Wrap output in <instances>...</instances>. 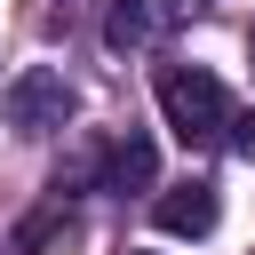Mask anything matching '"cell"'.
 I'll list each match as a JSON object with an SVG mask.
<instances>
[{
	"mask_svg": "<svg viewBox=\"0 0 255 255\" xmlns=\"http://www.w3.org/2000/svg\"><path fill=\"white\" fill-rule=\"evenodd\" d=\"M167 8H175V16H199V8H215V0H167Z\"/></svg>",
	"mask_w": 255,
	"mask_h": 255,
	"instance_id": "52a82bcc",
	"label": "cell"
},
{
	"mask_svg": "<svg viewBox=\"0 0 255 255\" xmlns=\"http://www.w3.org/2000/svg\"><path fill=\"white\" fill-rule=\"evenodd\" d=\"M151 223H159L167 239H207V231H215V183H199V175L167 183V191L151 199Z\"/></svg>",
	"mask_w": 255,
	"mask_h": 255,
	"instance_id": "3957f363",
	"label": "cell"
},
{
	"mask_svg": "<svg viewBox=\"0 0 255 255\" xmlns=\"http://www.w3.org/2000/svg\"><path fill=\"white\" fill-rule=\"evenodd\" d=\"M159 112H167L175 143H223L231 96H223V80H215V72H199V64H175V72H159Z\"/></svg>",
	"mask_w": 255,
	"mask_h": 255,
	"instance_id": "6da1fadb",
	"label": "cell"
},
{
	"mask_svg": "<svg viewBox=\"0 0 255 255\" xmlns=\"http://www.w3.org/2000/svg\"><path fill=\"white\" fill-rule=\"evenodd\" d=\"M151 175H159L151 135H120V143L104 151V191H151Z\"/></svg>",
	"mask_w": 255,
	"mask_h": 255,
	"instance_id": "277c9868",
	"label": "cell"
},
{
	"mask_svg": "<svg viewBox=\"0 0 255 255\" xmlns=\"http://www.w3.org/2000/svg\"><path fill=\"white\" fill-rule=\"evenodd\" d=\"M223 143H231L239 159H255V112H231V120H223Z\"/></svg>",
	"mask_w": 255,
	"mask_h": 255,
	"instance_id": "8992f818",
	"label": "cell"
},
{
	"mask_svg": "<svg viewBox=\"0 0 255 255\" xmlns=\"http://www.w3.org/2000/svg\"><path fill=\"white\" fill-rule=\"evenodd\" d=\"M0 112H8V128H16V135H56V128L80 112V96H72V80H64V72L32 64V72H16V80H8Z\"/></svg>",
	"mask_w": 255,
	"mask_h": 255,
	"instance_id": "7a4b0ae2",
	"label": "cell"
},
{
	"mask_svg": "<svg viewBox=\"0 0 255 255\" xmlns=\"http://www.w3.org/2000/svg\"><path fill=\"white\" fill-rule=\"evenodd\" d=\"M143 40H151V0H112V8H104V48L128 56V48H143Z\"/></svg>",
	"mask_w": 255,
	"mask_h": 255,
	"instance_id": "5b68a950",
	"label": "cell"
}]
</instances>
